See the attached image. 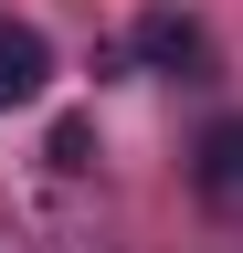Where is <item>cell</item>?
<instances>
[{
	"instance_id": "3957f363",
	"label": "cell",
	"mask_w": 243,
	"mask_h": 253,
	"mask_svg": "<svg viewBox=\"0 0 243 253\" xmlns=\"http://www.w3.org/2000/svg\"><path fill=\"white\" fill-rule=\"evenodd\" d=\"M191 169H201V190H211V201H243V116H222V126H211Z\"/></svg>"
},
{
	"instance_id": "277c9868",
	"label": "cell",
	"mask_w": 243,
	"mask_h": 253,
	"mask_svg": "<svg viewBox=\"0 0 243 253\" xmlns=\"http://www.w3.org/2000/svg\"><path fill=\"white\" fill-rule=\"evenodd\" d=\"M53 169H96V116H64V126H53Z\"/></svg>"
},
{
	"instance_id": "7a4b0ae2",
	"label": "cell",
	"mask_w": 243,
	"mask_h": 253,
	"mask_svg": "<svg viewBox=\"0 0 243 253\" xmlns=\"http://www.w3.org/2000/svg\"><path fill=\"white\" fill-rule=\"evenodd\" d=\"M138 63H159V74L201 63V21H191V11H148V21H138Z\"/></svg>"
},
{
	"instance_id": "6da1fadb",
	"label": "cell",
	"mask_w": 243,
	"mask_h": 253,
	"mask_svg": "<svg viewBox=\"0 0 243 253\" xmlns=\"http://www.w3.org/2000/svg\"><path fill=\"white\" fill-rule=\"evenodd\" d=\"M43 84H53V42H43L32 21H0V116H11V106H32Z\"/></svg>"
}]
</instances>
